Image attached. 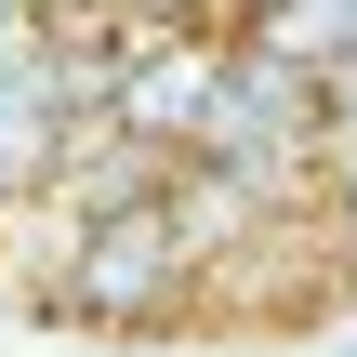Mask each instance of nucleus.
Listing matches in <instances>:
<instances>
[{
  "label": "nucleus",
  "mask_w": 357,
  "mask_h": 357,
  "mask_svg": "<svg viewBox=\"0 0 357 357\" xmlns=\"http://www.w3.org/2000/svg\"><path fill=\"white\" fill-rule=\"evenodd\" d=\"M66 331H106V344H159V331H199L212 318V252L185 238V212H172V185L159 199H132V212H106L93 238H79V265L40 291Z\"/></svg>",
  "instance_id": "f257e3e1"
},
{
  "label": "nucleus",
  "mask_w": 357,
  "mask_h": 357,
  "mask_svg": "<svg viewBox=\"0 0 357 357\" xmlns=\"http://www.w3.org/2000/svg\"><path fill=\"white\" fill-rule=\"evenodd\" d=\"M79 119H93V66H79V40H66V13H26L13 53H0V238L66 185Z\"/></svg>",
  "instance_id": "f03ea898"
},
{
  "label": "nucleus",
  "mask_w": 357,
  "mask_h": 357,
  "mask_svg": "<svg viewBox=\"0 0 357 357\" xmlns=\"http://www.w3.org/2000/svg\"><path fill=\"white\" fill-rule=\"evenodd\" d=\"M238 40L252 53H278V66H305L318 93L357 66V0H265V13H238Z\"/></svg>",
  "instance_id": "7ed1b4c3"
},
{
  "label": "nucleus",
  "mask_w": 357,
  "mask_h": 357,
  "mask_svg": "<svg viewBox=\"0 0 357 357\" xmlns=\"http://www.w3.org/2000/svg\"><path fill=\"white\" fill-rule=\"evenodd\" d=\"M318 225H331V265L357 278V132H331V159H318Z\"/></svg>",
  "instance_id": "20e7f679"
},
{
  "label": "nucleus",
  "mask_w": 357,
  "mask_h": 357,
  "mask_svg": "<svg viewBox=\"0 0 357 357\" xmlns=\"http://www.w3.org/2000/svg\"><path fill=\"white\" fill-rule=\"evenodd\" d=\"M344 357H357V331H344Z\"/></svg>",
  "instance_id": "39448f33"
}]
</instances>
